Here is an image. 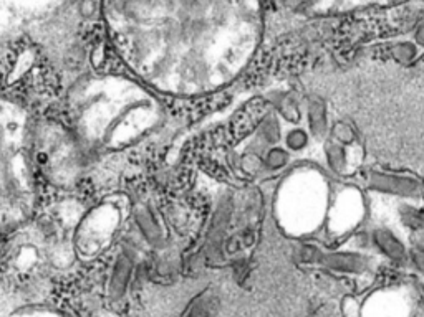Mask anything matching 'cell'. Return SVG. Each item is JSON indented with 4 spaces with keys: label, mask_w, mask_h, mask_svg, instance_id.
Segmentation results:
<instances>
[{
    "label": "cell",
    "mask_w": 424,
    "mask_h": 317,
    "mask_svg": "<svg viewBox=\"0 0 424 317\" xmlns=\"http://www.w3.org/2000/svg\"><path fill=\"white\" fill-rule=\"evenodd\" d=\"M413 22H415V12L406 7L373 10V12H360L346 17L340 24L338 33L345 41H365L400 33L410 28Z\"/></svg>",
    "instance_id": "1"
},
{
    "label": "cell",
    "mask_w": 424,
    "mask_h": 317,
    "mask_svg": "<svg viewBox=\"0 0 424 317\" xmlns=\"http://www.w3.org/2000/svg\"><path fill=\"white\" fill-rule=\"evenodd\" d=\"M335 207L332 209V218L335 223V228L340 232H346L353 227L356 220L361 217V202L360 195H356L353 190H345L337 197Z\"/></svg>",
    "instance_id": "2"
},
{
    "label": "cell",
    "mask_w": 424,
    "mask_h": 317,
    "mask_svg": "<svg viewBox=\"0 0 424 317\" xmlns=\"http://www.w3.org/2000/svg\"><path fill=\"white\" fill-rule=\"evenodd\" d=\"M303 251H307V254H303V258L307 261H310V259H318L325 266L337 269V271L360 273L366 268V259L355 253H327L320 256V253L315 248H305Z\"/></svg>",
    "instance_id": "3"
},
{
    "label": "cell",
    "mask_w": 424,
    "mask_h": 317,
    "mask_svg": "<svg viewBox=\"0 0 424 317\" xmlns=\"http://www.w3.org/2000/svg\"><path fill=\"white\" fill-rule=\"evenodd\" d=\"M370 184L371 187H375V189L390 192V194L401 197H416L421 194V185L415 180L406 179V177L383 175L373 172L370 175Z\"/></svg>",
    "instance_id": "4"
},
{
    "label": "cell",
    "mask_w": 424,
    "mask_h": 317,
    "mask_svg": "<svg viewBox=\"0 0 424 317\" xmlns=\"http://www.w3.org/2000/svg\"><path fill=\"white\" fill-rule=\"evenodd\" d=\"M375 53L385 58H393L401 65H410L418 56V48L411 41H398V43H390L375 50Z\"/></svg>",
    "instance_id": "5"
},
{
    "label": "cell",
    "mask_w": 424,
    "mask_h": 317,
    "mask_svg": "<svg viewBox=\"0 0 424 317\" xmlns=\"http://www.w3.org/2000/svg\"><path fill=\"white\" fill-rule=\"evenodd\" d=\"M373 240L376 243V246H378L383 253H386L388 256L393 258V259H401L406 256V249L405 246L401 245V241L398 240L395 235H391L388 230H376L373 233Z\"/></svg>",
    "instance_id": "6"
},
{
    "label": "cell",
    "mask_w": 424,
    "mask_h": 317,
    "mask_svg": "<svg viewBox=\"0 0 424 317\" xmlns=\"http://www.w3.org/2000/svg\"><path fill=\"white\" fill-rule=\"evenodd\" d=\"M308 118H310V128L315 136H322L327 129V116H325V106L322 101L313 100L308 108Z\"/></svg>",
    "instance_id": "7"
},
{
    "label": "cell",
    "mask_w": 424,
    "mask_h": 317,
    "mask_svg": "<svg viewBox=\"0 0 424 317\" xmlns=\"http://www.w3.org/2000/svg\"><path fill=\"white\" fill-rule=\"evenodd\" d=\"M325 152H327L330 169L335 170V172H338V174L343 172L346 167V154H345L343 145L328 141L327 147H325Z\"/></svg>",
    "instance_id": "8"
},
{
    "label": "cell",
    "mask_w": 424,
    "mask_h": 317,
    "mask_svg": "<svg viewBox=\"0 0 424 317\" xmlns=\"http://www.w3.org/2000/svg\"><path fill=\"white\" fill-rule=\"evenodd\" d=\"M333 136L338 139L341 144H353L355 142V132L348 124L337 123L333 126Z\"/></svg>",
    "instance_id": "9"
},
{
    "label": "cell",
    "mask_w": 424,
    "mask_h": 317,
    "mask_svg": "<svg viewBox=\"0 0 424 317\" xmlns=\"http://www.w3.org/2000/svg\"><path fill=\"white\" fill-rule=\"evenodd\" d=\"M287 142L292 149H302L303 145L307 144V134L303 131H293L291 132V136H288Z\"/></svg>",
    "instance_id": "10"
},
{
    "label": "cell",
    "mask_w": 424,
    "mask_h": 317,
    "mask_svg": "<svg viewBox=\"0 0 424 317\" xmlns=\"http://www.w3.org/2000/svg\"><path fill=\"white\" fill-rule=\"evenodd\" d=\"M286 160H287V155L286 152H282V150H273L271 154V164L273 167H278V165H282Z\"/></svg>",
    "instance_id": "11"
},
{
    "label": "cell",
    "mask_w": 424,
    "mask_h": 317,
    "mask_svg": "<svg viewBox=\"0 0 424 317\" xmlns=\"http://www.w3.org/2000/svg\"><path fill=\"white\" fill-rule=\"evenodd\" d=\"M415 38L420 45H424V24H421L420 27L416 28V33H415Z\"/></svg>",
    "instance_id": "12"
}]
</instances>
